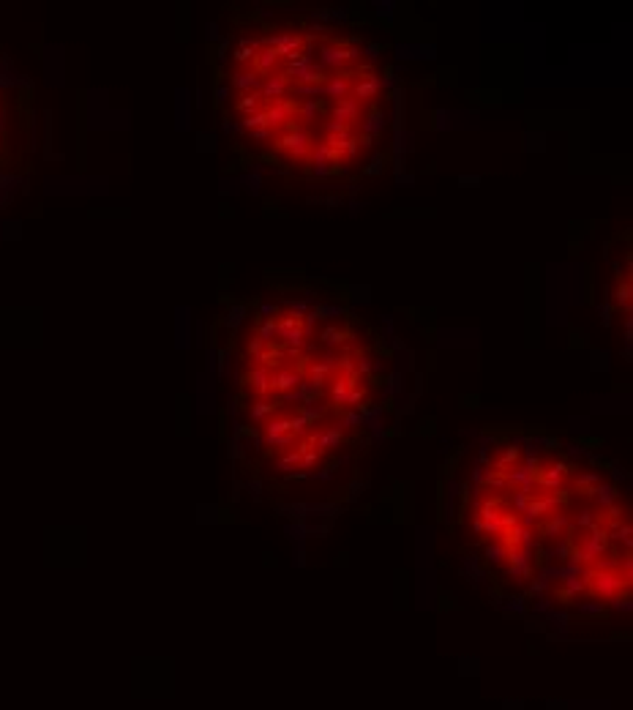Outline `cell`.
Listing matches in <instances>:
<instances>
[{
    "label": "cell",
    "instance_id": "1",
    "mask_svg": "<svg viewBox=\"0 0 633 710\" xmlns=\"http://www.w3.org/2000/svg\"><path fill=\"white\" fill-rule=\"evenodd\" d=\"M221 101L251 156L317 181L369 167L391 126L380 47L309 17L246 22L224 55Z\"/></svg>",
    "mask_w": 633,
    "mask_h": 710
},
{
    "label": "cell",
    "instance_id": "2",
    "mask_svg": "<svg viewBox=\"0 0 633 710\" xmlns=\"http://www.w3.org/2000/svg\"><path fill=\"white\" fill-rule=\"evenodd\" d=\"M235 361L246 424L292 473L344 448L382 394L374 334L320 295L260 301L243 320Z\"/></svg>",
    "mask_w": 633,
    "mask_h": 710
},
{
    "label": "cell",
    "instance_id": "3",
    "mask_svg": "<svg viewBox=\"0 0 633 710\" xmlns=\"http://www.w3.org/2000/svg\"><path fill=\"white\" fill-rule=\"evenodd\" d=\"M6 140H8V96L3 90V82H0V156H3Z\"/></svg>",
    "mask_w": 633,
    "mask_h": 710
}]
</instances>
